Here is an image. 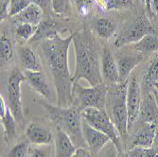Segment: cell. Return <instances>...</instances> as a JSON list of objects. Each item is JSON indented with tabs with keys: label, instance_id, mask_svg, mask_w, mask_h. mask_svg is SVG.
Instances as JSON below:
<instances>
[{
	"label": "cell",
	"instance_id": "cell-24",
	"mask_svg": "<svg viewBox=\"0 0 158 157\" xmlns=\"http://www.w3.org/2000/svg\"><path fill=\"white\" fill-rule=\"evenodd\" d=\"M57 33L56 31V27L54 23L51 22H42L39 27H38V31L36 32V34L34 35V37L31 39L32 40H41V39H48L50 37H52L53 35H55Z\"/></svg>",
	"mask_w": 158,
	"mask_h": 157
},
{
	"label": "cell",
	"instance_id": "cell-32",
	"mask_svg": "<svg viewBox=\"0 0 158 157\" xmlns=\"http://www.w3.org/2000/svg\"><path fill=\"white\" fill-rule=\"evenodd\" d=\"M118 154L119 151L117 146L110 141L96 155L97 157H118Z\"/></svg>",
	"mask_w": 158,
	"mask_h": 157
},
{
	"label": "cell",
	"instance_id": "cell-30",
	"mask_svg": "<svg viewBox=\"0 0 158 157\" xmlns=\"http://www.w3.org/2000/svg\"><path fill=\"white\" fill-rule=\"evenodd\" d=\"M30 151L31 149L28 147V144L26 142H22L12 147L8 153V157H28Z\"/></svg>",
	"mask_w": 158,
	"mask_h": 157
},
{
	"label": "cell",
	"instance_id": "cell-14",
	"mask_svg": "<svg viewBox=\"0 0 158 157\" xmlns=\"http://www.w3.org/2000/svg\"><path fill=\"white\" fill-rule=\"evenodd\" d=\"M139 117L146 124L158 125V106L153 93H147L142 97Z\"/></svg>",
	"mask_w": 158,
	"mask_h": 157
},
{
	"label": "cell",
	"instance_id": "cell-31",
	"mask_svg": "<svg viewBox=\"0 0 158 157\" xmlns=\"http://www.w3.org/2000/svg\"><path fill=\"white\" fill-rule=\"evenodd\" d=\"M135 0H109L106 10H126L135 5Z\"/></svg>",
	"mask_w": 158,
	"mask_h": 157
},
{
	"label": "cell",
	"instance_id": "cell-2",
	"mask_svg": "<svg viewBox=\"0 0 158 157\" xmlns=\"http://www.w3.org/2000/svg\"><path fill=\"white\" fill-rule=\"evenodd\" d=\"M75 50V71L73 82L84 79L90 86L103 83L100 66V56L87 32H77L73 35Z\"/></svg>",
	"mask_w": 158,
	"mask_h": 157
},
{
	"label": "cell",
	"instance_id": "cell-13",
	"mask_svg": "<svg viewBox=\"0 0 158 157\" xmlns=\"http://www.w3.org/2000/svg\"><path fill=\"white\" fill-rule=\"evenodd\" d=\"M26 81L28 85L37 92L41 97L50 99L52 97V89L47 80V77L43 71H27L26 72Z\"/></svg>",
	"mask_w": 158,
	"mask_h": 157
},
{
	"label": "cell",
	"instance_id": "cell-42",
	"mask_svg": "<svg viewBox=\"0 0 158 157\" xmlns=\"http://www.w3.org/2000/svg\"><path fill=\"white\" fill-rule=\"evenodd\" d=\"M153 89H155V90L158 92V82H156V83H155V85L153 86Z\"/></svg>",
	"mask_w": 158,
	"mask_h": 157
},
{
	"label": "cell",
	"instance_id": "cell-34",
	"mask_svg": "<svg viewBox=\"0 0 158 157\" xmlns=\"http://www.w3.org/2000/svg\"><path fill=\"white\" fill-rule=\"evenodd\" d=\"M31 3L40 7L43 11H47L52 8V0H31Z\"/></svg>",
	"mask_w": 158,
	"mask_h": 157
},
{
	"label": "cell",
	"instance_id": "cell-1",
	"mask_svg": "<svg viewBox=\"0 0 158 157\" xmlns=\"http://www.w3.org/2000/svg\"><path fill=\"white\" fill-rule=\"evenodd\" d=\"M71 43H73V35L62 38L56 33L42 44L43 53L55 84L57 105L64 108L74 103L73 76H71L68 66V50Z\"/></svg>",
	"mask_w": 158,
	"mask_h": 157
},
{
	"label": "cell",
	"instance_id": "cell-21",
	"mask_svg": "<svg viewBox=\"0 0 158 157\" xmlns=\"http://www.w3.org/2000/svg\"><path fill=\"white\" fill-rule=\"evenodd\" d=\"M95 28L99 37L109 39L114 34V31L117 30V25L109 18H99L96 21Z\"/></svg>",
	"mask_w": 158,
	"mask_h": 157
},
{
	"label": "cell",
	"instance_id": "cell-17",
	"mask_svg": "<svg viewBox=\"0 0 158 157\" xmlns=\"http://www.w3.org/2000/svg\"><path fill=\"white\" fill-rule=\"evenodd\" d=\"M77 150L70 137L63 131L58 130L55 138V156L54 157H72Z\"/></svg>",
	"mask_w": 158,
	"mask_h": 157
},
{
	"label": "cell",
	"instance_id": "cell-4",
	"mask_svg": "<svg viewBox=\"0 0 158 157\" xmlns=\"http://www.w3.org/2000/svg\"><path fill=\"white\" fill-rule=\"evenodd\" d=\"M126 88L127 81L119 83L116 90L107 94V99L110 101L111 119L116 126L120 137L126 138L128 134L129 117L126 105Z\"/></svg>",
	"mask_w": 158,
	"mask_h": 157
},
{
	"label": "cell",
	"instance_id": "cell-3",
	"mask_svg": "<svg viewBox=\"0 0 158 157\" xmlns=\"http://www.w3.org/2000/svg\"><path fill=\"white\" fill-rule=\"evenodd\" d=\"M50 120L57 126L58 130L64 132L77 148L85 147L86 143L82 135L81 111L76 106L60 107L47 102H42Z\"/></svg>",
	"mask_w": 158,
	"mask_h": 157
},
{
	"label": "cell",
	"instance_id": "cell-26",
	"mask_svg": "<svg viewBox=\"0 0 158 157\" xmlns=\"http://www.w3.org/2000/svg\"><path fill=\"white\" fill-rule=\"evenodd\" d=\"M0 54H1V60L4 62L11 61L13 58V47L9 38L4 34L1 35L0 39Z\"/></svg>",
	"mask_w": 158,
	"mask_h": 157
},
{
	"label": "cell",
	"instance_id": "cell-28",
	"mask_svg": "<svg viewBox=\"0 0 158 157\" xmlns=\"http://www.w3.org/2000/svg\"><path fill=\"white\" fill-rule=\"evenodd\" d=\"M30 4H31V0H10L9 16H16L17 14L23 11Z\"/></svg>",
	"mask_w": 158,
	"mask_h": 157
},
{
	"label": "cell",
	"instance_id": "cell-40",
	"mask_svg": "<svg viewBox=\"0 0 158 157\" xmlns=\"http://www.w3.org/2000/svg\"><path fill=\"white\" fill-rule=\"evenodd\" d=\"M152 93H153V95H154L155 101H156V103H157V106H158V92H157L155 89H153V90H152Z\"/></svg>",
	"mask_w": 158,
	"mask_h": 157
},
{
	"label": "cell",
	"instance_id": "cell-16",
	"mask_svg": "<svg viewBox=\"0 0 158 157\" xmlns=\"http://www.w3.org/2000/svg\"><path fill=\"white\" fill-rule=\"evenodd\" d=\"M44 11L37 5L31 3L28 5L23 11H21L16 16L13 17V20L18 24H31L39 27L42 23Z\"/></svg>",
	"mask_w": 158,
	"mask_h": 157
},
{
	"label": "cell",
	"instance_id": "cell-8",
	"mask_svg": "<svg viewBox=\"0 0 158 157\" xmlns=\"http://www.w3.org/2000/svg\"><path fill=\"white\" fill-rule=\"evenodd\" d=\"M26 81L24 75L18 68L11 71L8 81V101L9 108L13 114L17 122L23 120V111L21 102V83Z\"/></svg>",
	"mask_w": 158,
	"mask_h": 157
},
{
	"label": "cell",
	"instance_id": "cell-15",
	"mask_svg": "<svg viewBox=\"0 0 158 157\" xmlns=\"http://www.w3.org/2000/svg\"><path fill=\"white\" fill-rule=\"evenodd\" d=\"M26 135L28 141L35 145H48L52 142L50 131L37 123H31L27 127Z\"/></svg>",
	"mask_w": 158,
	"mask_h": 157
},
{
	"label": "cell",
	"instance_id": "cell-37",
	"mask_svg": "<svg viewBox=\"0 0 158 157\" xmlns=\"http://www.w3.org/2000/svg\"><path fill=\"white\" fill-rule=\"evenodd\" d=\"M28 157H48V156H47V153L43 150L31 149L30 154H28Z\"/></svg>",
	"mask_w": 158,
	"mask_h": 157
},
{
	"label": "cell",
	"instance_id": "cell-11",
	"mask_svg": "<svg viewBox=\"0 0 158 157\" xmlns=\"http://www.w3.org/2000/svg\"><path fill=\"white\" fill-rule=\"evenodd\" d=\"M81 127H82V135L85 143L94 155H96L108 142L111 141L110 137L107 134L95 129V128L90 126L83 119H82Z\"/></svg>",
	"mask_w": 158,
	"mask_h": 157
},
{
	"label": "cell",
	"instance_id": "cell-39",
	"mask_svg": "<svg viewBox=\"0 0 158 157\" xmlns=\"http://www.w3.org/2000/svg\"><path fill=\"white\" fill-rule=\"evenodd\" d=\"M96 1H97V3L98 4L99 7H102V9L106 10V8H107V3H108L109 0H96Z\"/></svg>",
	"mask_w": 158,
	"mask_h": 157
},
{
	"label": "cell",
	"instance_id": "cell-38",
	"mask_svg": "<svg viewBox=\"0 0 158 157\" xmlns=\"http://www.w3.org/2000/svg\"><path fill=\"white\" fill-rule=\"evenodd\" d=\"M156 152L158 153V125H157V128H156V134H155V138H154V141H153V144H152V147Z\"/></svg>",
	"mask_w": 158,
	"mask_h": 157
},
{
	"label": "cell",
	"instance_id": "cell-10",
	"mask_svg": "<svg viewBox=\"0 0 158 157\" xmlns=\"http://www.w3.org/2000/svg\"><path fill=\"white\" fill-rule=\"evenodd\" d=\"M100 66H102V79L106 83H120L117 60L111 50L107 48H103L100 53Z\"/></svg>",
	"mask_w": 158,
	"mask_h": 157
},
{
	"label": "cell",
	"instance_id": "cell-6",
	"mask_svg": "<svg viewBox=\"0 0 158 157\" xmlns=\"http://www.w3.org/2000/svg\"><path fill=\"white\" fill-rule=\"evenodd\" d=\"M81 118L95 129L107 134L111 141L117 146L119 152H122L119 139L120 135L105 109L86 108L81 111Z\"/></svg>",
	"mask_w": 158,
	"mask_h": 157
},
{
	"label": "cell",
	"instance_id": "cell-33",
	"mask_svg": "<svg viewBox=\"0 0 158 157\" xmlns=\"http://www.w3.org/2000/svg\"><path fill=\"white\" fill-rule=\"evenodd\" d=\"M70 0H52V9L57 14H64L69 10Z\"/></svg>",
	"mask_w": 158,
	"mask_h": 157
},
{
	"label": "cell",
	"instance_id": "cell-19",
	"mask_svg": "<svg viewBox=\"0 0 158 157\" xmlns=\"http://www.w3.org/2000/svg\"><path fill=\"white\" fill-rule=\"evenodd\" d=\"M19 56L22 65L27 71H32V72L42 71L39 59L33 50L28 48H22L19 50Z\"/></svg>",
	"mask_w": 158,
	"mask_h": 157
},
{
	"label": "cell",
	"instance_id": "cell-25",
	"mask_svg": "<svg viewBox=\"0 0 158 157\" xmlns=\"http://www.w3.org/2000/svg\"><path fill=\"white\" fill-rule=\"evenodd\" d=\"M145 82L150 86H154L158 82V56L152 60V62L148 66L144 76Z\"/></svg>",
	"mask_w": 158,
	"mask_h": 157
},
{
	"label": "cell",
	"instance_id": "cell-18",
	"mask_svg": "<svg viewBox=\"0 0 158 157\" xmlns=\"http://www.w3.org/2000/svg\"><path fill=\"white\" fill-rule=\"evenodd\" d=\"M157 125L155 124H146L135 135L133 147H143V148H152L155 138Z\"/></svg>",
	"mask_w": 158,
	"mask_h": 157
},
{
	"label": "cell",
	"instance_id": "cell-41",
	"mask_svg": "<svg viewBox=\"0 0 158 157\" xmlns=\"http://www.w3.org/2000/svg\"><path fill=\"white\" fill-rule=\"evenodd\" d=\"M118 157H130L127 153H124V152H119L118 154Z\"/></svg>",
	"mask_w": 158,
	"mask_h": 157
},
{
	"label": "cell",
	"instance_id": "cell-23",
	"mask_svg": "<svg viewBox=\"0 0 158 157\" xmlns=\"http://www.w3.org/2000/svg\"><path fill=\"white\" fill-rule=\"evenodd\" d=\"M38 31V27L31 24H18L15 28V34L19 41L27 42L31 40Z\"/></svg>",
	"mask_w": 158,
	"mask_h": 157
},
{
	"label": "cell",
	"instance_id": "cell-7",
	"mask_svg": "<svg viewBox=\"0 0 158 157\" xmlns=\"http://www.w3.org/2000/svg\"><path fill=\"white\" fill-rule=\"evenodd\" d=\"M152 33H156L154 27L152 26L147 16L141 15L117 36L114 46L123 47L129 44H135L143 37Z\"/></svg>",
	"mask_w": 158,
	"mask_h": 157
},
{
	"label": "cell",
	"instance_id": "cell-9",
	"mask_svg": "<svg viewBox=\"0 0 158 157\" xmlns=\"http://www.w3.org/2000/svg\"><path fill=\"white\" fill-rule=\"evenodd\" d=\"M141 90L135 77L129 78L126 88V105L128 110L129 125H132L139 116L141 103Z\"/></svg>",
	"mask_w": 158,
	"mask_h": 157
},
{
	"label": "cell",
	"instance_id": "cell-36",
	"mask_svg": "<svg viewBox=\"0 0 158 157\" xmlns=\"http://www.w3.org/2000/svg\"><path fill=\"white\" fill-rule=\"evenodd\" d=\"M72 157H94V154L90 150L85 149L84 147H79Z\"/></svg>",
	"mask_w": 158,
	"mask_h": 157
},
{
	"label": "cell",
	"instance_id": "cell-35",
	"mask_svg": "<svg viewBox=\"0 0 158 157\" xmlns=\"http://www.w3.org/2000/svg\"><path fill=\"white\" fill-rule=\"evenodd\" d=\"M9 7H10V0H1V8H0V17L1 21L6 19L9 16Z\"/></svg>",
	"mask_w": 158,
	"mask_h": 157
},
{
	"label": "cell",
	"instance_id": "cell-22",
	"mask_svg": "<svg viewBox=\"0 0 158 157\" xmlns=\"http://www.w3.org/2000/svg\"><path fill=\"white\" fill-rule=\"evenodd\" d=\"M16 119L14 118L10 109L8 107L5 116L1 118V123L4 127L5 139L7 141L11 140L16 135Z\"/></svg>",
	"mask_w": 158,
	"mask_h": 157
},
{
	"label": "cell",
	"instance_id": "cell-29",
	"mask_svg": "<svg viewBox=\"0 0 158 157\" xmlns=\"http://www.w3.org/2000/svg\"><path fill=\"white\" fill-rule=\"evenodd\" d=\"M72 1L78 13L81 16L88 15L94 7V4L97 3L96 0H72Z\"/></svg>",
	"mask_w": 158,
	"mask_h": 157
},
{
	"label": "cell",
	"instance_id": "cell-5",
	"mask_svg": "<svg viewBox=\"0 0 158 157\" xmlns=\"http://www.w3.org/2000/svg\"><path fill=\"white\" fill-rule=\"evenodd\" d=\"M108 88L105 83H100L96 86L83 87L79 82L73 85V97L77 106L81 111L86 108L105 109L107 101Z\"/></svg>",
	"mask_w": 158,
	"mask_h": 157
},
{
	"label": "cell",
	"instance_id": "cell-27",
	"mask_svg": "<svg viewBox=\"0 0 158 157\" xmlns=\"http://www.w3.org/2000/svg\"><path fill=\"white\" fill-rule=\"evenodd\" d=\"M130 157H158V153L153 148L133 147L127 152Z\"/></svg>",
	"mask_w": 158,
	"mask_h": 157
},
{
	"label": "cell",
	"instance_id": "cell-20",
	"mask_svg": "<svg viewBox=\"0 0 158 157\" xmlns=\"http://www.w3.org/2000/svg\"><path fill=\"white\" fill-rule=\"evenodd\" d=\"M135 48L137 52L150 53L158 51V34L152 33L143 37L139 42L135 44Z\"/></svg>",
	"mask_w": 158,
	"mask_h": 157
},
{
	"label": "cell",
	"instance_id": "cell-12",
	"mask_svg": "<svg viewBox=\"0 0 158 157\" xmlns=\"http://www.w3.org/2000/svg\"><path fill=\"white\" fill-rule=\"evenodd\" d=\"M144 58V55L141 52L133 54H119L117 56V64L119 74L120 83L127 81L130 78L132 71L136 67Z\"/></svg>",
	"mask_w": 158,
	"mask_h": 157
}]
</instances>
